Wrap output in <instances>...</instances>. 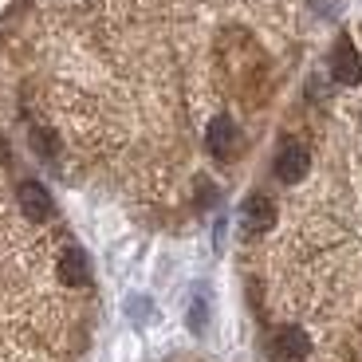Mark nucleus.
<instances>
[{"mask_svg": "<svg viewBox=\"0 0 362 362\" xmlns=\"http://www.w3.org/2000/svg\"><path fill=\"white\" fill-rule=\"evenodd\" d=\"M32 146H36L44 158H55V138L47 130H32Z\"/></svg>", "mask_w": 362, "mask_h": 362, "instance_id": "8", "label": "nucleus"}, {"mask_svg": "<svg viewBox=\"0 0 362 362\" xmlns=\"http://www.w3.org/2000/svg\"><path fill=\"white\" fill-rule=\"evenodd\" d=\"M308 165H311V158H308L303 146H299V142H284L280 154H276V177L288 181V185H296V181L308 173Z\"/></svg>", "mask_w": 362, "mask_h": 362, "instance_id": "3", "label": "nucleus"}, {"mask_svg": "<svg viewBox=\"0 0 362 362\" xmlns=\"http://www.w3.org/2000/svg\"><path fill=\"white\" fill-rule=\"evenodd\" d=\"M240 225H245V233H268V228L276 225V205H272L264 193L248 197L245 209H240Z\"/></svg>", "mask_w": 362, "mask_h": 362, "instance_id": "5", "label": "nucleus"}, {"mask_svg": "<svg viewBox=\"0 0 362 362\" xmlns=\"http://www.w3.org/2000/svg\"><path fill=\"white\" fill-rule=\"evenodd\" d=\"M59 280H64L67 288H87V284H90L87 252H79V248H67V252L59 256Z\"/></svg>", "mask_w": 362, "mask_h": 362, "instance_id": "7", "label": "nucleus"}, {"mask_svg": "<svg viewBox=\"0 0 362 362\" xmlns=\"http://www.w3.org/2000/svg\"><path fill=\"white\" fill-rule=\"evenodd\" d=\"M16 201H20V209H24V217L28 221H47L52 217V193L40 185V181H24L16 189Z\"/></svg>", "mask_w": 362, "mask_h": 362, "instance_id": "4", "label": "nucleus"}, {"mask_svg": "<svg viewBox=\"0 0 362 362\" xmlns=\"http://www.w3.org/2000/svg\"><path fill=\"white\" fill-rule=\"evenodd\" d=\"M331 75H335L343 87L362 83V55H358V47H354L351 40H339L335 44V52H331Z\"/></svg>", "mask_w": 362, "mask_h": 362, "instance_id": "2", "label": "nucleus"}, {"mask_svg": "<svg viewBox=\"0 0 362 362\" xmlns=\"http://www.w3.org/2000/svg\"><path fill=\"white\" fill-rule=\"evenodd\" d=\"M205 146H209V154L213 158H228L236 150V127H233V118H213L205 130Z\"/></svg>", "mask_w": 362, "mask_h": 362, "instance_id": "6", "label": "nucleus"}, {"mask_svg": "<svg viewBox=\"0 0 362 362\" xmlns=\"http://www.w3.org/2000/svg\"><path fill=\"white\" fill-rule=\"evenodd\" d=\"M311 354V339L303 327H280L272 335V358L276 362H303Z\"/></svg>", "mask_w": 362, "mask_h": 362, "instance_id": "1", "label": "nucleus"}]
</instances>
